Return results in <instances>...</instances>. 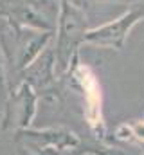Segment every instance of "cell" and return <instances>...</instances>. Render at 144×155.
I'll list each match as a JSON object with an SVG mask.
<instances>
[{
  "label": "cell",
  "mask_w": 144,
  "mask_h": 155,
  "mask_svg": "<svg viewBox=\"0 0 144 155\" xmlns=\"http://www.w3.org/2000/svg\"><path fill=\"white\" fill-rule=\"evenodd\" d=\"M69 2H76V0H69Z\"/></svg>",
  "instance_id": "obj_7"
},
{
  "label": "cell",
  "mask_w": 144,
  "mask_h": 155,
  "mask_svg": "<svg viewBox=\"0 0 144 155\" xmlns=\"http://www.w3.org/2000/svg\"><path fill=\"white\" fill-rule=\"evenodd\" d=\"M5 92H7V87H5V69H4V61H2V56H0V99L5 97Z\"/></svg>",
  "instance_id": "obj_6"
},
{
  "label": "cell",
  "mask_w": 144,
  "mask_h": 155,
  "mask_svg": "<svg viewBox=\"0 0 144 155\" xmlns=\"http://www.w3.org/2000/svg\"><path fill=\"white\" fill-rule=\"evenodd\" d=\"M141 22H144V0L133 2L128 9H124L113 20L90 29L85 36V41L96 47L121 51L130 33L133 31V27Z\"/></svg>",
  "instance_id": "obj_2"
},
{
  "label": "cell",
  "mask_w": 144,
  "mask_h": 155,
  "mask_svg": "<svg viewBox=\"0 0 144 155\" xmlns=\"http://www.w3.org/2000/svg\"><path fill=\"white\" fill-rule=\"evenodd\" d=\"M25 79L29 87L34 88H45L54 81V74H56V61H54V51L52 47H45L36 60L25 67Z\"/></svg>",
  "instance_id": "obj_3"
},
{
  "label": "cell",
  "mask_w": 144,
  "mask_h": 155,
  "mask_svg": "<svg viewBox=\"0 0 144 155\" xmlns=\"http://www.w3.org/2000/svg\"><path fill=\"white\" fill-rule=\"evenodd\" d=\"M90 155H144L142 152H137V150H128V148H115V146H110V148H101L99 152H90Z\"/></svg>",
  "instance_id": "obj_5"
},
{
  "label": "cell",
  "mask_w": 144,
  "mask_h": 155,
  "mask_svg": "<svg viewBox=\"0 0 144 155\" xmlns=\"http://www.w3.org/2000/svg\"><path fill=\"white\" fill-rule=\"evenodd\" d=\"M88 31H90V24L85 11L74 2L60 0L56 43L52 47L58 74H63L70 69L72 60L79 45L85 43V36Z\"/></svg>",
  "instance_id": "obj_1"
},
{
  "label": "cell",
  "mask_w": 144,
  "mask_h": 155,
  "mask_svg": "<svg viewBox=\"0 0 144 155\" xmlns=\"http://www.w3.org/2000/svg\"><path fill=\"white\" fill-rule=\"evenodd\" d=\"M133 2H139V0H76L74 4H77L85 13L90 9H96V7H103L108 13H112L113 16H119Z\"/></svg>",
  "instance_id": "obj_4"
}]
</instances>
